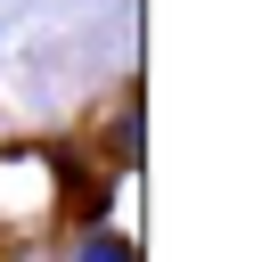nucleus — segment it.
<instances>
[{
  "instance_id": "f257e3e1",
  "label": "nucleus",
  "mask_w": 262,
  "mask_h": 262,
  "mask_svg": "<svg viewBox=\"0 0 262 262\" xmlns=\"http://www.w3.org/2000/svg\"><path fill=\"white\" fill-rule=\"evenodd\" d=\"M66 205V156L41 147V139H16L0 147V246H25L57 221Z\"/></svg>"
},
{
  "instance_id": "20e7f679",
  "label": "nucleus",
  "mask_w": 262,
  "mask_h": 262,
  "mask_svg": "<svg viewBox=\"0 0 262 262\" xmlns=\"http://www.w3.org/2000/svg\"><path fill=\"white\" fill-rule=\"evenodd\" d=\"M0 254H8V246H0Z\"/></svg>"
},
{
  "instance_id": "7ed1b4c3",
  "label": "nucleus",
  "mask_w": 262,
  "mask_h": 262,
  "mask_svg": "<svg viewBox=\"0 0 262 262\" xmlns=\"http://www.w3.org/2000/svg\"><path fill=\"white\" fill-rule=\"evenodd\" d=\"M66 262H139V237L115 229V221H106V229H74V254H66Z\"/></svg>"
},
{
  "instance_id": "f03ea898",
  "label": "nucleus",
  "mask_w": 262,
  "mask_h": 262,
  "mask_svg": "<svg viewBox=\"0 0 262 262\" xmlns=\"http://www.w3.org/2000/svg\"><path fill=\"white\" fill-rule=\"evenodd\" d=\"M139 115H147L139 106V82H115V98L90 115V147H98L106 172H131L139 164Z\"/></svg>"
}]
</instances>
